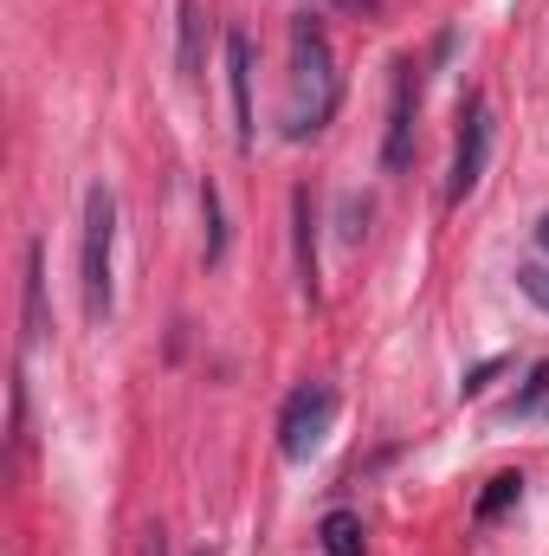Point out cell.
Masks as SVG:
<instances>
[{
    "label": "cell",
    "mask_w": 549,
    "mask_h": 556,
    "mask_svg": "<svg viewBox=\"0 0 549 556\" xmlns=\"http://www.w3.org/2000/svg\"><path fill=\"white\" fill-rule=\"evenodd\" d=\"M336 7H349V13H375L382 0H336Z\"/></svg>",
    "instance_id": "obj_16"
},
{
    "label": "cell",
    "mask_w": 549,
    "mask_h": 556,
    "mask_svg": "<svg viewBox=\"0 0 549 556\" xmlns=\"http://www.w3.org/2000/svg\"><path fill=\"white\" fill-rule=\"evenodd\" d=\"M485 162H491V104L472 91L459 104V137H452V168H446V201L452 207L485 181Z\"/></svg>",
    "instance_id": "obj_4"
},
{
    "label": "cell",
    "mask_w": 549,
    "mask_h": 556,
    "mask_svg": "<svg viewBox=\"0 0 549 556\" xmlns=\"http://www.w3.org/2000/svg\"><path fill=\"white\" fill-rule=\"evenodd\" d=\"M317 544H323V556H362V518L356 511H330Z\"/></svg>",
    "instance_id": "obj_9"
},
{
    "label": "cell",
    "mask_w": 549,
    "mask_h": 556,
    "mask_svg": "<svg viewBox=\"0 0 549 556\" xmlns=\"http://www.w3.org/2000/svg\"><path fill=\"white\" fill-rule=\"evenodd\" d=\"M111 266H117V194L98 181L85 194V247H78V291H85V317L91 324H104L111 304H117Z\"/></svg>",
    "instance_id": "obj_2"
},
{
    "label": "cell",
    "mask_w": 549,
    "mask_h": 556,
    "mask_svg": "<svg viewBox=\"0 0 549 556\" xmlns=\"http://www.w3.org/2000/svg\"><path fill=\"white\" fill-rule=\"evenodd\" d=\"M330 420H336V389H330V382L291 389V402H284V415H278V453H284L291 466H304V459L323 446Z\"/></svg>",
    "instance_id": "obj_3"
},
{
    "label": "cell",
    "mask_w": 549,
    "mask_h": 556,
    "mask_svg": "<svg viewBox=\"0 0 549 556\" xmlns=\"http://www.w3.org/2000/svg\"><path fill=\"white\" fill-rule=\"evenodd\" d=\"M491 376H498V363H478V369H472V376H465V382H459V395H478V389H485V382H491Z\"/></svg>",
    "instance_id": "obj_15"
},
{
    "label": "cell",
    "mask_w": 549,
    "mask_h": 556,
    "mask_svg": "<svg viewBox=\"0 0 549 556\" xmlns=\"http://www.w3.org/2000/svg\"><path fill=\"white\" fill-rule=\"evenodd\" d=\"M52 324H46V273H39V247H26V337L39 343Z\"/></svg>",
    "instance_id": "obj_10"
},
{
    "label": "cell",
    "mask_w": 549,
    "mask_h": 556,
    "mask_svg": "<svg viewBox=\"0 0 549 556\" xmlns=\"http://www.w3.org/2000/svg\"><path fill=\"white\" fill-rule=\"evenodd\" d=\"M544 402H549V363H537V369H531V382H524V389H518V402H511V420L537 415Z\"/></svg>",
    "instance_id": "obj_13"
},
{
    "label": "cell",
    "mask_w": 549,
    "mask_h": 556,
    "mask_svg": "<svg viewBox=\"0 0 549 556\" xmlns=\"http://www.w3.org/2000/svg\"><path fill=\"white\" fill-rule=\"evenodd\" d=\"M181 78H201V0H181Z\"/></svg>",
    "instance_id": "obj_11"
},
{
    "label": "cell",
    "mask_w": 549,
    "mask_h": 556,
    "mask_svg": "<svg viewBox=\"0 0 549 556\" xmlns=\"http://www.w3.org/2000/svg\"><path fill=\"white\" fill-rule=\"evenodd\" d=\"M201 214H207V266H220V260H227V227H220V194H214V181L201 188Z\"/></svg>",
    "instance_id": "obj_12"
},
{
    "label": "cell",
    "mask_w": 549,
    "mask_h": 556,
    "mask_svg": "<svg viewBox=\"0 0 549 556\" xmlns=\"http://www.w3.org/2000/svg\"><path fill=\"white\" fill-rule=\"evenodd\" d=\"M537 240H544V253H549V214H544V220H537Z\"/></svg>",
    "instance_id": "obj_17"
},
{
    "label": "cell",
    "mask_w": 549,
    "mask_h": 556,
    "mask_svg": "<svg viewBox=\"0 0 549 556\" xmlns=\"http://www.w3.org/2000/svg\"><path fill=\"white\" fill-rule=\"evenodd\" d=\"M518 291H524L537 311H549V266H518Z\"/></svg>",
    "instance_id": "obj_14"
},
{
    "label": "cell",
    "mask_w": 549,
    "mask_h": 556,
    "mask_svg": "<svg viewBox=\"0 0 549 556\" xmlns=\"http://www.w3.org/2000/svg\"><path fill=\"white\" fill-rule=\"evenodd\" d=\"M413 117H420V65L395 59V98H388V137H382V168H408L413 162Z\"/></svg>",
    "instance_id": "obj_5"
},
{
    "label": "cell",
    "mask_w": 549,
    "mask_h": 556,
    "mask_svg": "<svg viewBox=\"0 0 549 556\" xmlns=\"http://www.w3.org/2000/svg\"><path fill=\"white\" fill-rule=\"evenodd\" d=\"M291 227H297V285H304V298H317V207H310V188L291 194Z\"/></svg>",
    "instance_id": "obj_7"
},
{
    "label": "cell",
    "mask_w": 549,
    "mask_h": 556,
    "mask_svg": "<svg viewBox=\"0 0 549 556\" xmlns=\"http://www.w3.org/2000/svg\"><path fill=\"white\" fill-rule=\"evenodd\" d=\"M336 98H343V78H336V52H330V33L323 20L297 13L291 20V111H284V137H317L330 117H336Z\"/></svg>",
    "instance_id": "obj_1"
},
{
    "label": "cell",
    "mask_w": 549,
    "mask_h": 556,
    "mask_svg": "<svg viewBox=\"0 0 549 556\" xmlns=\"http://www.w3.org/2000/svg\"><path fill=\"white\" fill-rule=\"evenodd\" d=\"M524 498V472H498L485 492H478V505H472V525H498L511 505Z\"/></svg>",
    "instance_id": "obj_8"
},
{
    "label": "cell",
    "mask_w": 549,
    "mask_h": 556,
    "mask_svg": "<svg viewBox=\"0 0 549 556\" xmlns=\"http://www.w3.org/2000/svg\"><path fill=\"white\" fill-rule=\"evenodd\" d=\"M227 85H233V137L253 149V46L246 33H227Z\"/></svg>",
    "instance_id": "obj_6"
}]
</instances>
